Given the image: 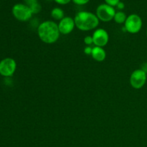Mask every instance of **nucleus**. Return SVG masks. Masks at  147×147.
Returning <instances> with one entry per match:
<instances>
[{
	"mask_svg": "<svg viewBox=\"0 0 147 147\" xmlns=\"http://www.w3.org/2000/svg\"><path fill=\"white\" fill-rule=\"evenodd\" d=\"M37 34L42 42L45 44H54L60 38V32L57 23L52 20H46L39 24Z\"/></svg>",
	"mask_w": 147,
	"mask_h": 147,
	"instance_id": "nucleus-1",
	"label": "nucleus"
},
{
	"mask_svg": "<svg viewBox=\"0 0 147 147\" xmlns=\"http://www.w3.org/2000/svg\"><path fill=\"white\" fill-rule=\"evenodd\" d=\"M74 20L76 27L84 32L96 30L100 22L96 14L88 11H78L75 16Z\"/></svg>",
	"mask_w": 147,
	"mask_h": 147,
	"instance_id": "nucleus-2",
	"label": "nucleus"
},
{
	"mask_svg": "<svg viewBox=\"0 0 147 147\" xmlns=\"http://www.w3.org/2000/svg\"><path fill=\"white\" fill-rule=\"evenodd\" d=\"M11 12L14 18L20 22L28 21L33 15L30 7L22 3L14 4L11 9Z\"/></svg>",
	"mask_w": 147,
	"mask_h": 147,
	"instance_id": "nucleus-3",
	"label": "nucleus"
},
{
	"mask_svg": "<svg viewBox=\"0 0 147 147\" xmlns=\"http://www.w3.org/2000/svg\"><path fill=\"white\" fill-rule=\"evenodd\" d=\"M143 26L142 17L136 14H131L126 18L124 23V28L126 32L130 34H136L139 32Z\"/></svg>",
	"mask_w": 147,
	"mask_h": 147,
	"instance_id": "nucleus-4",
	"label": "nucleus"
},
{
	"mask_svg": "<svg viewBox=\"0 0 147 147\" xmlns=\"http://www.w3.org/2000/svg\"><path fill=\"white\" fill-rule=\"evenodd\" d=\"M116 11L114 7L106 4H101L96 8V14L98 20L103 22H109L114 18Z\"/></svg>",
	"mask_w": 147,
	"mask_h": 147,
	"instance_id": "nucleus-5",
	"label": "nucleus"
},
{
	"mask_svg": "<svg viewBox=\"0 0 147 147\" xmlns=\"http://www.w3.org/2000/svg\"><path fill=\"white\" fill-rule=\"evenodd\" d=\"M147 80V73L142 68L136 69L131 74L130 85L134 89H141L146 84Z\"/></svg>",
	"mask_w": 147,
	"mask_h": 147,
	"instance_id": "nucleus-6",
	"label": "nucleus"
},
{
	"mask_svg": "<svg viewBox=\"0 0 147 147\" xmlns=\"http://www.w3.org/2000/svg\"><path fill=\"white\" fill-rule=\"evenodd\" d=\"M17 70V63L11 57H6L0 61V75L4 77H11Z\"/></svg>",
	"mask_w": 147,
	"mask_h": 147,
	"instance_id": "nucleus-7",
	"label": "nucleus"
},
{
	"mask_svg": "<svg viewBox=\"0 0 147 147\" xmlns=\"http://www.w3.org/2000/svg\"><path fill=\"white\" fill-rule=\"evenodd\" d=\"M93 45L98 47H103L109 43V34L106 30L103 28H97L92 34Z\"/></svg>",
	"mask_w": 147,
	"mask_h": 147,
	"instance_id": "nucleus-8",
	"label": "nucleus"
},
{
	"mask_svg": "<svg viewBox=\"0 0 147 147\" xmlns=\"http://www.w3.org/2000/svg\"><path fill=\"white\" fill-rule=\"evenodd\" d=\"M57 25H58V29L60 34L67 35L74 30L75 27H76V23H75L74 18L67 16L59 21Z\"/></svg>",
	"mask_w": 147,
	"mask_h": 147,
	"instance_id": "nucleus-9",
	"label": "nucleus"
},
{
	"mask_svg": "<svg viewBox=\"0 0 147 147\" xmlns=\"http://www.w3.org/2000/svg\"><path fill=\"white\" fill-rule=\"evenodd\" d=\"M92 58L97 62L104 61L106 57V52L103 47L95 46L93 47L91 53Z\"/></svg>",
	"mask_w": 147,
	"mask_h": 147,
	"instance_id": "nucleus-10",
	"label": "nucleus"
},
{
	"mask_svg": "<svg viewBox=\"0 0 147 147\" xmlns=\"http://www.w3.org/2000/svg\"><path fill=\"white\" fill-rule=\"evenodd\" d=\"M50 15L53 19L57 21H60L65 17V12L60 7H55L50 11Z\"/></svg>",
	"mask_w": 147,
	"mask_h": 147,
	"instance_id": "nucleus-11",
	"label": "nucleus"
},
{
	"mask_svg": "<svg viewBox=\"0 0 147 147\" xmlns=\"http://www.w3.org/2000/svg\"><path fill=\"white\" fill-rule=\"evenodd\" d=\"M127 17L128 16L126 15V14L124 12V11H116V14H115L113 20H114L115 22H116L117 24H124Z\"/></svg>",
	"mask_w": 147,
	"mask_h": 147,
	"instance_id": "nucleus-12",
	"label": "nucleus"
},
{
	"mask_svg": "<svg viewBox=\"0 0 147 147\" xmlns=\"http://www.w3.org/2000/svg\"><path fill=\"white\" fill-rule=\"evenodd\" d=\"M30 9H31L32 12L33 14H38V13H40V11H41V9H42V7L39 2L33 4L32 6L30 7Z\"/></svg>",
	"mask_w": 147,
	"mask_h": 147,
	"instance_id": "nucleus-13",
	"label": "nucleus"
},
{
	"mask_svg": "<svg viewBox=\"0 0 147 147\" xmlns=\"http://www.w3.org/2000/svg\"><path fill=\"white\" fill-rule=\"evenodd\" d=\"M83 42H84V43L87 46H90L91 45H93V40L92 36L88 35L86 36V37H85L84 40H83Z\"/></svg>",
	"mask_w": 147,
	"mask_h": 147,
	"instance_id": "nucleus-14",
	"label": "nucleus"
},
{
	"mask_svg": "<svg viewBox=\"0 0 147 147\" xmlns=\"http://www.w3.org/2000/svg\"><path fill=\"white\" fill-rule=\"evenodd\" d=\"M72 1L76 5L83 6L87 4L90 1V0H72Z\"/></svg>",
	"mask_w": 147,
	"mask_h": 147,
	"instance_id": "nucleus-15",
	"label": "nucleus"
},
{
	"mask_svg": "<svg viewBox=\"0 0 147 147\" xmlns=\"http://www.w3.org/2000/svg\"><path fill=\"white\" fill-rule=\"evenodd\" d=\"M104 1L106 2V4H109V5L113 7H115L120 2L121 0H104Z\"/></svg>",
	"mask_w": 147,
	"mask_h": 147,
	"instance_id": "nucleus-16",
	"label": "nucleus"
},
{
	"mask_svg": "<svg viewBox=\"0 0 147 147\" xmlns=\"http://www.w3.org/2000/svg\"><path fill=\"white\" fill-rule=\"evenodd\" d=\"M53 1L60 5H66V4H69L72 0H53Z\"/></svg>",
	"mask_w": 147,
	"mask_h": 147,
	"instance_id": "nucleus-17",
	"label": "nucleus"
},
{
	"mask_svg": "<svg viewBox=\"0 0 147 147\" xmlns=\"http://www.w3.org/2000/svg\"><path fill=\"white\" fill-rule=\"evenodd\" d=\"M24 4L28 6L29 7L32 6L33 4H36V3H38V0H24Z\"/></svg>",
	"mask_w": 147,
	"mask_h": 147,
	"instance_id": "nucleus-18",
	"label": "nucleus"
},
{
	"mask_svg": "<svg viewBox=\"0 0 147 147\" xmlns=\"http://www.w3.org/2000/svg\"><path fill=\"white\" fill-rule=\"evenodd\" d=\"M92 50H93V47L91 46H86L84 48V53L87 55H91Z\"/></svg>",
	"mask_w": 147,
	"mask_h": 147,
	"instance_id": "nucleus-19",
	"label": "nucleus"
},
{
	"mask_svg": "<svg viewBox=\"0 0 147 147\" xmlns=\"http://www.w3.org/2000/svg\"><path fill=\"white\" fill-rule=\"evenodd\" d=\"M116 8L119 9V11H122V10L125 8V4L123 2H122V1H120V2L116 5Z\"/></svg>",
	"mask_w": 147,
	"mask_h": 147,
	"instance_id": "nucleus-20",
	"label": "nucleus"
},
{
	"mask_svg": "<svg viewBox=\"0 0 147 147\" xmlns=\"http://www.w3.org/2000/svg\"><path fill=\"white\" fill-rule=\"evenodd\" d=\"M146 37H147V29H146Z\"/></svg>",
	"mask_w": 147,
	"mask_h": 147,
	"instance_id": "nucleus-21",
	"label": "nucleus"
},
{
	"mask_svg": "<svg viewBox=\"0 0 147 147\" xmlns=\"http://www.w3.org/2000/svg\"><path fill=\"white\" fill-rule=\"evenodd\" d=\"M45 1H52V0H45Z\"/></svg>",
	"mask_w": 147,
	"mask_h": 147,
	"instance_id": "nucleus-22",
	"label": "nucleus"
}]
</instances>
